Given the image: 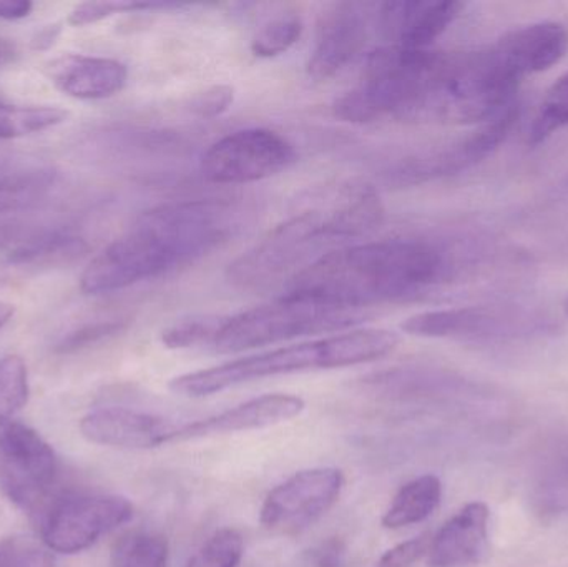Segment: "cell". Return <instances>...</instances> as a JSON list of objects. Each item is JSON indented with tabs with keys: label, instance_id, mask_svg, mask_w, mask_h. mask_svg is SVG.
<instances>
[{
	"label": "cell",
	"instance_id": "ac0fdd59",
	"mask_svg": "<svg viewBox=\"0 0 568 567\" xmlns=\"http://www.w3.org/2000/svg\"><path fill=\"white\" fill-rule=\"evenodd\" d=\"M497 53L517 80L544 72L568 50V30L560 22H536L510 30L494 42Z\"/></svg>",
	"mask_w": 568,
	"mask_h": 567
},
{
	"label": "cell",
	"instance_id": "f546056e",
	"mask_svg": "<svg viewBox=\"0 0 568 567\" xmlns=\"http://www.w3.org/2000/svg\"><path fill=\"white\" fill-rule=\"evenodd\" d=\"M166 7H180L179 3L169 2H132V0H105V2L79 3L70 12L67 22L73 27L92 26L100 20L109 19L115 13L136 12V10L166 9Z\"/></svg>",
	"mask_w": 568,
	"mask_h": 567
},
{
	"label": "cell",
	"instance_id": "4316f807",
	"mask_svg": "<svg viewBox=\"0 0 568 567\" xmlns=\"http://www.w3.org/2000/svg\"><path fill=\"white\" fill-rule=\"evenodd\" d=\"M564 126H568V72L560 77L547 92L539 113L530 126L529 143L532 145L542 143Z\"/></svg>",
	"mask_w": 568,
	"mask_h": 567
},
{
	"label": "cell",
	"instance_id": "5b68a950",
	"mask_svg": "<svg viewBox=\"0 0 568 567\" xmlns=\"http://www.w3.org/2000/svg\"><path fill=\"white\" fill-rule=\"evenodd\" d=\"M399 336L389 330L354 328L326 338L282 346L243 356L213 368L186 373L170 382V389L186 398H205L233 386L290 373L347 368L384 358L396 350Z\"/></svg>",
	"mask_w": 568,
	"mask_h": 567
},
{
	"label": "cell",
	"instance_id": "277c9868",
	"mask_svg": "<svg viewBox=\"0 0 568 567\" xmlns=\"http://www.w3.org/2000/svg\"><path fill=\"white\" fill-rule=\"evenodd\" d=\"M519 80L494 43L439 52L406 50L394 119L424 123L490 122L514 105Z\"/></svg>",
	"mask_w": 568,
	"mask_h": 567
},
{
	"label": "cell",
	"instance_id": "44dd1931",
	"mask_svg": "<svg viewBox=\"0 0 568 567\" xmlns=\"http://www.w3.org/2000/svg\"><path fill=\"white\" fill-rule=\"evenodd\" d=\"M50 169L2 170L0 172V216L32 209L55 185Z\"/></svg>",
	"mask_w": 568,
	"mask_h": 567
},
{
	"label": "cell",
	"instance_id": "4dcf8cb0",
	"mask_svg": "<svg viewBox=\"0 0 568 567\" xmlns=\"http://www.w3.org/2000/svg\"><path fill=\"white\" fill-rule=\"evenodd\" d=\"M225 318L183 320L162 333L163 346L169 350H185L213 343Z\"/></svg>",
	"mask_w": 568,
	"mask_h": 567
},
{
	"label": "cell",
	"instance_id": "836d02e7",
	"mask_svg": "<svg viewBox=\"0 0 568 567\" xmlns=\"http://www.w3.org/2000/svg\"><path fill=\"white\" fill-rule=\"evenodd\" d=\"M430 539H433L430 535L424 533L417 538L394 546L393 549L381 556L376 567H413L424 555L429 553Z\"/></svg>",
	"mask_w": 568,
	"mask_h": 567
},
{
	"label": "cell",
	"instance_id": "f1b7e54d",
	"mask_svg": "<svg viewBox=\"0 0 568 567\" xmlns=\"http://www.w3.org/2000/svg\"><path fill=\"white\" fill-rule=\"evenodd\" d=\"M243 558V538L232 528L216 531L186 567H239Z\"/></svg>",
	"mask_w": 568,
	"mask_h": 567
},
{
	"label": "cell",
	"instance_id": "7a4b0ae2",
	"mask_svg": "<svg viewBox=\"0 0 568 567\" xmlns=\"http://www.w3.org/2000/svg\"><path fill=\"white\" fill-rule=\"evenodd\" d=\"M384 213L379 192L371 183L351 180L324 189L311 205L273 226L230 263L226 280L239 290L266 288L287 273L296 275L297 266L306 269L320 256L369 235L383 223Z\"/></svg>",
	"mask_w": 568,
	"mask_h": 567
},
{
	"label": "cell",
	"instance_id": "7bdbcfd3",
	"mask_svg": "<svg viewBox=\"0 0 568 567\" xmlns=\"http://www.w3.org/2000/svg\"><path fill=\"white\" fill-rule=\"evenodd\" d=\"M564 310H566V315L568 316V295L566 302H564Z\"/></svg>",
	"mask_w": 568,
	"mask_h": 567
},
{
	"label": "cell",
	"instance_id": "603a6c76",
	"mask_svg": "<svg viewBox=\"0 0 568 567\" xmlns=\"http://www.w3.org/2000/svg\"><path fill=\"white\" fill-rule=\"evenodd\" d=\"M69 112L57 107L12 105L0 102V140L45 132L65 122Z\"/></svg>",
	"mask_w": 568,
	"mask_h": 567
},
{
	"label": "cell",
	"instance_id": "b9f144b4",
	"mask_svg": "<svg viewBox=\"0 0 568 567\" xmlns=\"http://www.w3.org/2000/svg\"><path fill=\"white\" fill-rule=\"evenodd\" d=\"M10 541L0 543V567L7 566L9 559Z\"/></svg>",
	"mask_w": 568,
	"mask_h": 567
},
{
	"label": "cell",
	"instance_id": "d590c367",
	"mask_svg": "<svg viewBox=\"0 0 568 567\" xmlns=\"http://www.w3.org/2000/svg\"><path fill=\"white\" fill-rule=\"evenodd\" d=\"M314 567H344L346 565V546L339 539H327L313 551Z\"/></svg>",
	"mask_w": 568,
	"mask_h": 567
},
{
	"label": "cell",
	"instance_id": "4fadbf2b",
	"mask_svg": "<svg viewBox=\"0 0 568 567\" xmlns=\"http://www.w3.org/2000/svg\"><path fill=\"white\" fill-rule=\"evenodd\" d=\"M369 22L361 3H334L321 17L316 42L307 60V75L316 82L333 79L366 45Z\"/></svg>",
	"mask_w": 568,
	"mask_h": 567
},
{
	"label": "cell",
	"instance_id": "74e56055",
	"mask_svg": "<svg viewBox=\"0 0 568 567\" xmlns=\"http://www.w3.org/2000/svg\"><path fill=\"white\" fill-rule=\"evenodd\" d=\"M33 3L29 0H0V19H26L32 12Z\"/></svg>",
	"mask_w": 568,
	"mask_h": 567
},
{
	"label": "cell",
	"instance_id": "d6a6232c",
	"mask_svg": "<svg viewBox=\"0 0 568 567\" xmlns=\"http://www.w3.org/2000/svg\"><path fill=\"white\" fill-rule=\"evenodd\" d=\"M126 328L125 322H102L93 323V325L83 326L77 332L70 333L67 338L62 340L59 345V352H75V350L85 348L93 343L102 342L109 336L116 335Z\"/></svg>",
	"mask_w": 568,
	"mask_h": 567
},
{
	"label": "cell",
	"instance_id": "484cf974",
	"mask_svg": "<svg viewBox=\"0 0 568 567\" xmlns=\"http://www.w3.org/2000/svg\"><path fill=\"white\" fill-rule=\"evenodd\" d=\"M303 20L296 13H283L266 22L252 40V52L260 59H273L287 52L303 36Z\"/></svg>",
	"mask_w": 568,
	"mask_h": 567
},
{
	"label": "cell",
	"instance_id": "f35d334b",
	"mask_svg": "<svg viewBox=\"0 0 568 567\" xmlns=\"http://www.w3.org/2000/svg\"><path fill=\"white\" fill-rule=\"evenodd\" d=\"M59 32L60 30L57 29L55 26L47 27V29H43L42 32H39V36L36 37V40H33V47H36V49H49V47L52 45L53 40L59 36Z\"/></svg>",
	"mask_w": 568,
	"mask_h": 567
},
{
	"label": "cell",
	"instance_id": "9a60e30c",
	"mask_svg": "<svg viewBox=\"0 0 568 567\" xmlns=\"http://www.w3.org/2000/svg\"><path fill=\"white\" fill-rule=\"evenodd\" d=\"M464 9L466 3L454 0L386 2L379 10L381 32L394 42L393 45L409 50H430V45L453 26Z\"/></svg>",
	"mask_w": 568,
	"mask_h": 567
},
{
	"label": "cell",
	"instance_id": "8d00e7d4",
	"mask_svg": "<svg viewBox=\"0 0 568 567\" xmlns=\"http://www.w3.org/2000/svg\"><path fill=\"white\" fill-rule=\"evenodd\" d=\"M32 230L26 229V225L17 222V220L0 219V250L19 249L33 235Z\"/></svg>",
	"mask_w": 568,
	"mask_h": 567
},
{
	"label": "cell",
	"instance_id": "2e32d148",
	"mask_svg": "<svg viewBox=\"0 0 568 567\" xmlns=\"http://www.w3.org/2000/svg\"><path fill=\"white\" fill-rule=\"evenodd\" d=\"M304 402L294 395H263L242 403L235 408L210 416L190 425L179 426L172 443L192 442V439L212 438L230 433L252 432L268 428L280 423L291 422L303 413Z\"/></svg>",
	"mask_w": 568,
	"mask_h": 567
},
{
	"label": "cell",
	"instance_id": "8992f818",
	"mask_svg": "<svg viewBox=\"0 0 568 567\" xmlns=\"http://www.w3.org/2000/svg\"><path fill=\"white\" fill-rule=\"evenodd\" d=\"M366 313L316 296L286 292L280 298L223 320L213 348L240 353L301 336L354 330Z\"/></svg>",
	"mask_w": 568,
	"mask_h": 567
},
{
	"label": "cell",
	"instance_id": "60d3db41",
	"mask_svg": "<svg viewBox=\"0 0 568 567\" xmlns=\"http://www.w3.org/2000/svg\"><path fill=\"white\" fill-rule=\"evenodd\" d=\"M13 313H16L13 305L0 300V328H3L12 320Z\"/></svg>",
	"mask_w": 568,
	"mask_h": 567
},
{
	"label": "cell",
	"instance_id": "8fae6325",
	"mask_svg": "<svg viewBox=\"0 0 568 567\" xmlns=\"http://www.w3.org/2000/svg\"><path fill=\"white\" fill-rule=\"evenodd\" d=\"M517 119H519V112L517 107L513 105L470 135L424 150L403 160L387 175L394 183L403 186L420 185V183L466 172L487 159L490 153L496 152L497 146L509 135Z\"/></svg>",
	"mask_w": 568,
	"mask_h": 567
},
{
	"label": "cell",
	"instance_id": "7c38bea8",
	"mask_svg": "<svg viewBox=\"0 0 568 567\" xmlns=\"http://www.w3.org/2000/svg\"><path fill=\"white\" fill-rule=\"evenodd\" d=\"M343 486L344 476L339 469H304L266 496L260 522L270 531L296 535L333 508Z\"/></svg>",
	"mask_w": 568,
	"mask_h": 567
},
{
	"label": "cell",
	"instance_id": "6da1fadb",
	"mask_svg": "<svg viewBox=\"0 0 568 567\" xmlns=\"http://www.w3.org/2000/svg\"><path fill=\"white\" fill-rule=\"evenodd\" d=\"M236 212L225 200L165 203L140 215L87 266L85 295H106L189 265L226 242Z\"/></svg>",
	"mask_w": 568,
	"mask_h": 567
},
{
	"label": "cell",
	"instance_id": "ba28073f",
	"mask_svg": "<svg viewBox=\"0 0 568 567\" xmlns=\"http://www.w3.org/2000/svg\"><path fill=\"white\" fill-rule=\"evenodd\" d=\"M296 162V150L275 130L243 129L216 140L202 156L209 182L242 185L278 175Z\"/></svg>",
	"mask_w": 568,
	"mask_h": 567
},
{
	"label": "cell",
	"instance_id": "ffe728a7",
	"mask_svg": "<svg viewBox=\"0 0 568 567\" xmlns=\"http://www.w3.org/2000/svg\"><path fill=\"white\" fill-rule=\"evenodd\" d=\"M443 485L434 475L420 476L404 485L383 516L387 529H400L426 522L440 505Z\"/></svg>",
	"mask_w": 568,
	"mask_h": 567
},
{
	"label": "cell",
	"instance_id": "ab89813d",
	"mask_svg": "<svg viewBox=\"0 0 568 567\" xmlns=\"http://www.w3.org/2000/svg\"><path fill=\"white\" fill-rule=\"evenodd\" d=\"M16 53V47H13V43L0 39V65H6V63L12 62Z\"/></svg>",
	"mask_w": 568,
	"mask_h": 567
},
{
	"label": "cell",
	"instance_id": "d4e9b609",
	"mask_svg": "<svg viewBox=\"0 0 568 567\" xmlns=\"http://www.w3.org/2000/svg\"><path fill=\"white\" fill-rule=\"evenodd\" d=\"M166 539L152 533H132L116 545L113 567H166Z\"/></svg>",
	"mask_w": 568,
	"mask_h": 567
},
{
	"label": "cell",
	"instance_id": "cb8c5ba5",
	"mask_svg": "<svg viewBox=\"0 0 568 567\" xmlns=\"http://www.w3.org/2000/svg\"><path fill=\"white\" fill-rule=\"evenodd\" d=\"M532 506L544 518L568 513V449L552 459L537 479Z\"/></svg>",
	"mask_w": 568,
	"mask_h": 567
},
{
	"label": "cell",
	"instance_id": "3957f363",
	"mask_svg": "<svg viewBox=\"0 0 568 567\" xmlns=\"http://www.w3.org/2000/svg\"><path fill=\"white\" fill-rule=\"evenodd\" d=\"M449 253L426 239L354 243L314 260L291 279L287 292L364 310L409 298L444 282Z\"/></svg>",
	"mask_w": 568,
	"mask_h": 567
},
{
	"label": "cell",
	"instance_id": "7402d4cb",
	"mask_svg": "<svg viewBox=\"0 0 568 567\" xmlns=\"http://www.w3.org/2000/svg\"><path fill=\"white\" fill-rule=\"evenodd\" d=\"M87 245L79 236L63 230L36 232L26 243L9 253V263L17 266L50 265L77 259Z\"/></svg>",
	"mask_w": 568,
	"mask_h": 567
},
{
	"label": "cell",
	"instance_id": "9c48e42d",
	"mask_svg": "<svg viewBox=\"0 0 568 567\" xmlns=\"http://www.w3.org/2000/svg\"><path fill=\"white\" fill-rule=\"evenodd\" d=\"M52 446L30 426L0 418V486L10 499L33 512L57 478Z\"/></svg>",
	"mask_w": 568,
	"mask_h": 567
},
{
	"label": "cell",
	"instance_id": "83f0119b",
	"mask_svg": "<svg viewBox=\"0 0 568 567\" xmlns=\"http://www.w3.org/2000/svg\"><path fill=\"white\" fill-rule=\"evenodd\" d=\"M29 399L27 365L19 355L0 358V418H12Z\"/></svg>",
	"mask_w": 568,
	"mask_h": 567
},
{
	"label": "cell",
	"instance_id": "1f68e13d",
	"mask_svg": "<svg viewBox=\"0 0 568 567\" xmlns=\"http://www.w3.org/2000/svg\"><path fill=\"white\" fill-rule=\"evenodd\" d=\"M235 102V89L225 83L209 87L202 92L195 93L190 100V112L200 119H215L225 113Z\"/></svg>",
	"mask_w": 568,
	"mask_h": 567
},
{
	"label": "cell",
	"instance_id": "d6986e66",
	"mask_svg": "<svg viewBox=\"0 0 568 567\" xmlns=\"http://www.w3.org/2000/svg\"><path fill=\"white\" fill-rule=\"evenodd\" d=\"M50 82L67 95L80 100H102L125 87L129 70L119 60L67 53L43 67Z\"/></svg>",
	"mask_w": 568,
	"mask_h": 567
},
{
	"label": "cell",
	"instance_id": "30bf717a",
	"mask_svg": "<svg viewBox=\"0 0 568 567\" xmlns=\"http://www.w3.org/2000/svg\"><path fill=\"white\" fill-rule=\"evenodd\" d=\"M133 518V506L120 496H73L57 503L43 519L49 551L75 555Z\"/></svg>",
	"mask_w": 568,
	"mask_h": 567
},
{
	"label": "cell",
	"instance_id": "e0dca14e",
	"mask_svg": "<svg viewBox=\"0 0 568 567\" xmlns=\"http://www.w3.org/2000/svg\"><path fill=\"white\" fill-rule=\"evenodd\" d=\"M490 512L480 502L469 503L430 539V567H476L490 555Z\"/></svg>",
	"mask_w": 568,
	"mask_h": 567
},
{
	"label": "cell",
	"instance_id": "52a82bcc",
	"mask_svg": "<svg viewBox=\"0 0 568 567\" xmlns=\"http://www.w3.org/2000/svg\"><path fill=\"white\" fill-rule=\"evenodd\" d=\"M407 335L456 342H503L552 332L549 320L510 306H463L409 316L400 325Z\"/></svg>",
	"mask_w": 568,
	"mask_h": 567
},
{
	"label": "cell",
	"instance_id": "e575fe53",
	"mask_svg": "<svg viewBox=\"0 0 568 567\" xmlns=\"http://www.w3.org/2000/svg\"><path fill=\"white\" fill-rule=\"evenodd\" d=\"M6 567H52V556L33 543L12 539Z\"/></svg>",
	"mask_w": 568,
	"mask_h": 567
},
{
	"label": "cell",
	"instance_id": "5bb4252c",
	"mask_svg": "<svg viewBox=\"0 0 568 567\" xmlns=\"http://www.w3.org/2000/svg\"><path fill=\"white\" fill-rule=\"evenodd\" d=\"M179 426L152 413L102 408L83 416L80 432L90 443L109 448L152 449L170 445Z\"/></svg>",
	"mask_w": 568,
	"mask_h": 567
}]
</instances>
